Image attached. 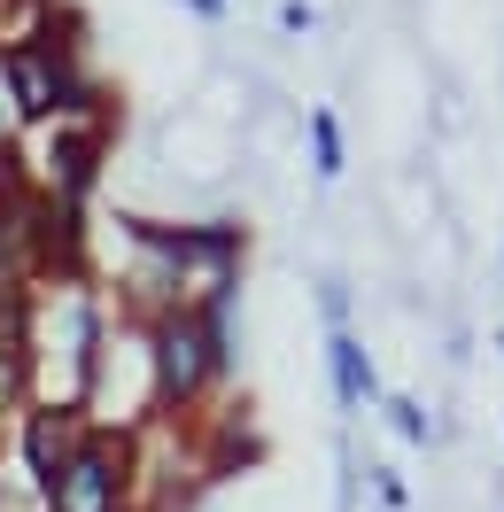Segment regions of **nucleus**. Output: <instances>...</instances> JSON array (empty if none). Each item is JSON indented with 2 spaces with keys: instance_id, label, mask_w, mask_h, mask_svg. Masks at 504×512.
<instances>
[{
  "instance_id": "nucleus-4",
  "label": "nucleus",
  "mask_w": 504,
  "mask_h": 512,
  "mask_svg": "<svg viewBox=\"0 0 504 512\" xmlns=\"http://www.w3.org/2000/svg\"><path fill=\"white\" fill-rule=\"evenodd\" d=\"M132 489H140V435L86 427L70 443V458L47 474L39 512H132Z\"/></svg>"
},
{
  "instance_id": "nucleus-3",
  "label": "nucleus",
  "mask_w": 504,
  "mask_h": 512,
  "mask_svg": "<svg viewBox=\"0 0 504 512\" xmlns=\"http://www.w3.org/2000/svg\"><path fill=\"white\" fill-rule=\"evenodd\" d=\"M140 342H148V388H156V412L163 419L194 412V404L233 373V334H225V319L163 311V319L140 326Z\"/></svg>"
},
{
  "instance_id": "nucleus-5",
  "label": "nucleus",
  "mask_w": 504,
  "mask_h": 512,
  "mask_svg": "<svg viewBox=\"0 0 504 512\" xmlns=\"http://www.w3.org/2000/svg\"><path fill=\"white\" fill-rule=\"evenodd\" d=\"M86 435V419L78 412H55V404H24L16 412V474L32 481V489H47V474L70 458V443Z\"/></svg>"
},
{
  "instance_id": "nucleus-1",
  "label": "nucleus",
  "mask_w": 504,
  "mask_h": 512,
  "mask_svg": "<svg viewBox=\"0 0 504 512\" xmlns=\"http://www.w3.org/2000/svg\"><path fill=\"white\" fill-rule=\"evenodd\" d=\"M148 241H156V256H163V295H171V311L233 319L241 264H249V225L241 218H202V225L148 218Z\"/></svg>"
},
{
  "instance_id": "nucleus-6",
  "label": "nucleus",
  "mask_w": 504,
  "mask_h": 512,
  "mask_svg": "<svg viewBox=\"0 0 504 512\" xmlns=\"http://www.w3.org/2000/svg\"><path fill=\"white\" fill-rule=\"evenodd\" d=\"M326 365H334V404H342V412L380 404V373H373V357H365V342H357L349 326H326Z\"/></svg>"
},
{
  "instance_id": "nucleus-12",
  "label": "nucleus",
  "mask_w": 504,
  "mask_h": 512,
  "mask_svg": "<svg viewBox=\"0 0 504 512\" xmlns=\"http://www.w3.org/2000/svg\"><path fill=\"white\" fill-rule=\"evenodd\" d=\"M497 350H504V334H497Z\"/></svg>"
},
{
  "instance_id": "nucleus-9",
  "label": "nucleus",
  "mask_w": 504,
  "mask_h": 512,
  "mask_svg": "<svg viewBox=\"0 0 504 512\" xmlns=\"http://www.w3.org/2000/svg\"><path fill=\"white\" fill-rule=\"evenodd\" d=\"M24 140V109H16V94H8V70H0V156Z\"/></svg>"
},
{
  "instance_id": "nucleus-10",
  "label": "nucleus",
  "mask_w": 504,
  "mask_h": 512,
  "mask_svg": "<svg viewBox=\"0 0 504 512\" xmlns=\"http://www.w3.org/2000/svg\"><path fill=\"white\" fill-rule=\"evenodd\" d=\"M280 24H287V32H311L318 8H311V0H280Z\"/></svg>"
},
{
  "instance_id": "nucleus-7",
  "label": "nucleus",
  "mask_w": 504,
  "mask_h": 512,
  "mask_svg": "<svg viewBox=\"0 0 504 512\" xmlns=\"http://www.w3.org/2000/svg\"><path fill=\"white\" fill-rule=\"evenodd\" d=\"M303 132H311V179H318V187H334V179L349 171L342 117H334V109H311V117H303Z\"/></svg>"
},
{
  "instance_id": "nucleus-8",
  "label": "nucleus",
  "mask_w": 504,
  "mask_h": 512,
  "mask_svg": "<svg viewBox=\"0 0 504 512\" xmlns=\"http://www.w3.org/2000/svg\"><path fill=\"white\" fill-rule=\"evenodd\" d=\"M388 419H396V435H404V443H427V435H435V427H427V412H419L411 396H388Z\"/></svg>"
},
{
  "instance_id": "nucleus-11",
  "label": "nucleus",
  "mask_w": 504,
  "mask_h": 512,
  "mask_svg": "<svg viewBox=\"0 0 504 512\" xmlns=\"http://www.w3.org/2000/svg\"><path fill=\"white\" fill-rule=\"evenodd\" d=\"M187 8H194V16H202V24H218V16H225V8H233V0H187Z\"/></svg>"
},
{
  "instance_id": "nucleus-2",
  "label": "nucleus",
  "mask_w": 504,
  "mask_h": 512,
  "mask_svg": "<svg viewBox=\"0 0 504 512\" xmlns=\"http://www.w3.org/2000/svg\"><path fill=\"white\" fill-rule=\"evenodd\" d=\"M117 132V101L109 109H86V117H47V125H24V140L8 148V179L24 194H47V202H86L101 171V148Z\"/></svg>"
}]
</instances>
